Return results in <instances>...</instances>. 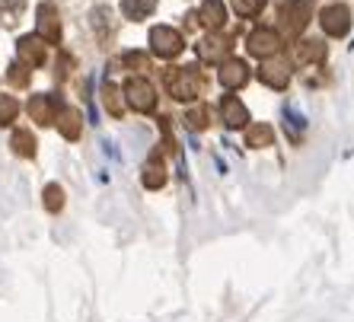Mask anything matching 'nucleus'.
I'll return each instance as SVG.
<instances>
[{"label": "nucleus", "mask_w": 354, "mask_h": 322, "mask_svg": "<svg viewBox=\"0 0 354 322\" xmlns=\"http://www.w3.org/2000/svg\"><path fill=\"white\" fill-rule=\"evenodd\" d=\"M166 90L173 93L176 100H195L198 90H201L198 70L195 67H169L166 70Z\"/></svg>", "instance_id": "obj_1"}, {"label": "nucleus", "mask_w": 354, "mask_h": 322, "mask_svg": "<svg viewBox=\"0 0 354 322\" xmlns=\"http://www.w3.org/2000/svg\"><path fill=\"white\" fill-rule=\"evenodd\" d=\"M124 100L134 112H153L157 106V90H153V83H147L144 77H131V80L124 83Z\"/></svg>", "instance_id": "obj_2"}, {"label": "nucleus", "mask_w": 354, "mask_h": 322, "mask_svg": "<svg viewBox=\"0 0 354 322\" xmlns=\"http://www.w3.org/2000/svg\"><path fill=\"white\" fill-rule=\"evenodd\" d=\"M182 35L176 32L173 26H153L150 29V48H153V55H160V58H176L182 51Z\"/></svg>", "instance_id": "obj_3"}, {"label": "nucleus", "mask_w": 354, "mask_h": 322, "mask_svg": "<svg viewBox=\"0 0 354 322\" xmlns=\"http://www.w3.org/2000/svg\"><path fill=\"white\" fill-rule=\"evenodd\" d=\"M310 13H313V0H290L288 7H284V17H281L284 32L300 35L306 29V23H310Z\"/></svg>", "instance_id": "obj_4"}, {"label": "nucleus", "mask_w": 354, "mask_h": 322, "mask_svg": "<svg viewBox=\"0 0 354 322\" xmlns=\"http://www.w3.org/2000/svg\"><path fill=\"white\" fill-rule=\"evenodd\" d=\"M249 55H256V58H274L281 51V35L274 29H256V32L249 35L246 41Z\"/></svg>", "instance_id": "obj_5"}, {"label": "nucleus", "mask_w": 354, "mask_h": 322, "mask_svg": "<svg viewBox=\"0 0 354 322\" xmlns=\"http://www.w3.org/2000/svg\"><path fill=\"white\" fill-rule=\"evenodd\" d=\"M58 108H61V100L55 96V93H39V96H32V100H29V115H32L39 124H51V122H55Z\"/></svg>", "instance_id": "obj_6"}, {"label": "nucleus", "mask_w": 354, "mask_h": 322, "mask_svg": "<svg viewBox=\"0 0 354 322\" xmlns=\"http://www.w3.org/2000/svg\"><path fill=\"white\" fill-rule=\"evenodd\" d=\"M322 29H326V35H348V29H351V10L348 7H326L319 17Z\"/></svg>", "instance_id": "obj_7"}, {"label": "nucleus", "mask_w": 354, "mask_h": 322, "mask_svg": "<svg viewBox=\"0 0 354 322\" xmlns=\"http://www.w3.org/2000/svg\"><path fill=\"white\" fill-rule=\"evenodd\" d=\"M35 29H39V39L41 41H58L61 39V19H58V10L51 7V3H41V7H39Z\"/></svg>", "instance_id": "obj_8"}, {"label": "nucleus", "mask_w": 354, "mask_h": 322, "mask_svg": "<svg viewBox=\"0 0 354 322\" xmlns=\"http://www.w3.org/2000/svg\"><path fill=\"white\" fill-rule=\"evenodd\" d=\"M17 51H19L23 67H39L41 61H45V41H41L39 35H23V39L17 41Z\"/></svg>", "instance_id": "obj_9"}, {"label": "nucleus", "mask_w": 354, "mask_h": 322, "mask_svg": "<svg viewBox=\"0 0 354 322\" xmlns=\"http://www.w3.org/2000/svg\"><path fill=\"white\" fill-rule=\"evenodd\" d=\"M290 58H294L297 64H313V61L326 58V45H322V41H316V39H300V41H294Z\"/></svg>", "instance_id": "obj_10"}, {"label": "nucleus", "mask_w": 354, "mask_h": 322, "mask_svg": "<svg viewBox=\"0 0 354 322\" xmlns=\"http://www.w3.org/2000/svg\"><path fill=\"white\" fill-rule=\"evenodd\" d=\"M221 115H223V124H227V128H246L249 124V112H246V106H243L236 96H223Z\"/></svg>", "instance_id": "obj_11"}, {"label": "nucleus", "mask_w": 354, "mask_h": 322, "mask_svg": "<svg viewBox=\"0 0 354 322\" xmlns=\"http://www.w3.org/2000/svg\"><path fill=\"white\" fill-rule=\"evenodd\" d=\"M249 80V67L243 64L239 58H227L221 67V83L227 86V90H239L243 83Z\"/></svg>", "instance_id": "obj_12"}, {"label": "nucleus", "mask_w": 354, "mask_h": 322, "mask_svg": "<svg viewBox=\"0 0 354 322\" xmlns=\"http://www.w3.org/2000/svg\"><path fill=\"white\" fill-rule=\"evenodd\" d=\"M233 41L230 39H221V35H207V39L198 41V55L205 61H223L227 55H230Z\"/></svg>", "instance_id": "obj_13"}, {"label": "nucleus", "mask_w": 354, "mask_h": 322, "mask_svg": "<svg viewBox=\"0 0 354 322\" xmlns=\"http://www.w3.org/2000/svg\"><path fill=\"white\" fill-rule=\"evenodd\" d=\"M259 77H262V83L274 86V90H284V86H288V80H290V70H288V64L268 61V64L259 67Z\"/></svg>", "instance_id": "obj_14"}, {"label": "nucleus", "mask_w": 354, "mask_h": 322, "mask_svg": "<svg viewBox=\"0 0 354 322\" xmlns=\"http://www.w3.org/2000/svg\"><path fill=\"white\" fill-rule=\"evenodd\" d=\"M195 17H201V23H205L207 29H221V26L227 23V10H223L221 0H205Z\"/></svg>", "instance_id": "obj_15"}, {"label": "nucleus", "mask_w": 354, "mask_h": 322, "mask_svg": "<svg viewBox=\"0 0 354 322\" xmlns=\"http://www.w3.org/2000/svg\"><path fill=\"white\" fill-rule=\"evenodd\" d=\"M246 128H249V131H246V144H249V147H256V150L272 147L274 131L268 128V124H246Z\"/></svg>", "instance_id": "obj_16"}, {"label": "nucleus", "mask_w": 354, "mask_h": 322, "mask_svg": "<svg viewBox=\"0 0 354 322\" xmlns=\"http://www.w3.org/2000/svg\"><path fill=\"white\" fill-rule=\"evenodd\" d=\"M55 122H58L61 134H64V138H71V141H74L77 134H80V115H77L74 108H58Z\"/></svg>", "instance_id": "obj_17"}, {"label": "nucleus", "mask_w": 354, "mask_h": 322, "mask_svg": "<svg viewBox=\"0 0 354 322\" xmlns=\"http://www.w3.org/2000/svg\"><path fill=\"white\" fill-rule=\"evenodd\" d=\"M122 10L128 19H144L157 10V0H122Z\"/></svg>", "instance_id": "obj_18"}, {"label": "nucleus", "mask_w": 354, "mask_h": 322, "mask_svg": "<svg viewBox=\"0 0 354 322\" xmlns=\"http://www.w3.org/2000/svg\"><path fill=\"white\" fill-rule=\"evenodd\" d=\"M144 185H147V189H163V185H166V169H163V163L150 160V163L144 166Z\"/></svg>", "instance_id": "obj_19"}, {"label": "nucleus", "mask_w": 354, "mask_h": 322, "mask_svg": "<svg viewBox=\"0 0 354 322\" xmlns=\"http://www.w3.org/2000/svg\"><path fill=\"white\" fill-rule=\"evenodd\" d=\"M13 150H17L19 157H32L35 153V141L29 131H17L13 134Z\"/></svg>", "instance_id": "obj_20"}, {"label": "nucleus", "mask_w": 354, "mask_h": 322, "mask_svg": "<svg viewBox=\"0 0 354 322\" xmlns=\"http://www.w3.org/2000/svg\"><path fill=\"white\" fill-rule=\"evenodd\" d=\"M23 13V0H0V23H17Z\"/></svg>", "instance_id": "obj_21"}, {"label": "nucleus", "mask_w": 354, "mask_h": 322, "mask_svg": "<svg viewBox=\"0 0 354 322\" xmlns=\"http://www.w3.org/2000/svg\"><path fill=\"white\" fill-rule=\"evenodd\" d=\"M19 112V102L13 96H0V124H10Z\"/></svg>", "instance_id": "obj_22"}, {"label": "nucleus", "mask_w": 354, "mask_h": 322, "mask_svg": "<svg viewBox=\"0 0 354 322\" xmlns=\"http://www.w3.org/2000/svg\"><path fill=\"white\" fill-rule=\"evenodd\" d=\"M102 100H106V108L112 112V115H122V96H118V86H112V83H106V93H102Z\"/></svg>", "instance_id": "obj_23"}, {"label": "nucleus", "mask_w": 354, "mask_h": 322, "mask_svg": "<svg viewBox=\"0 0 354 322\" xmlns=\"http://www.w3.org/2000/svg\"><path fill=\"white\" fill-rule=\"evenodd\" d=\"M233 10H236L239 17H256L259 10L265 7V0H230Z\"/></svg>", "instance_id": "obj_24"}, {"label": "nucleus", "mask_w": 354, "mask_h": 322, "mask_svg": "<svg viewBox=\"0 0 354 322\" xmlns=\"http://www.w3.org/2000/svg\"><path fill=\"white\" fill-rule=\"evenodd\" d=\"M45 207H48V211H61V207H64V191H61V185H48V189H45Z\"/></svg>", "instance_id": "obj_25"}, {"label": "nucleus", "mask_w": 354, "mask_h": 322, "mask_svg": "<svg viewBox=\"0 0 354 322\" xmlns=\"http://www.w3.org/2000/svg\"><path fill=\"white\" fill-rule=\"evenodd\" d=\"M205 124H207V112H205V108H192V112H185V128L201 131Z\"/></svg>", "instance_id": "obj_26"}, {"label": "nucleus", "mask_w": 354, "mask_h": 322, "mask_svg": "<svg viewBox=\"0 0 354 322\" xmlns=\"http://www.w3.org/2000/svg\"><path fill=\"white\" fill-rule=\"evenodd\" d=\"M10 80H13V83H26V74L19 70V64H13V74H10Z\"/></svg>", "instance_id": "obj_27"}]
</instances>
